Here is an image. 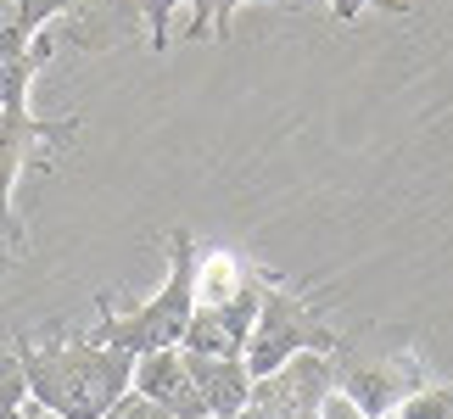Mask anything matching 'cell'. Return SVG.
Here are the masks:
<instances>
[{"label":"cell","instance_id":"11","mask_svg":"<svg viewBox=\"0 0 453 419\" xmlns=\"http://www.w3.org/2000/svg\"><path fill=\"white\" fill-rule=\"evenodd\" d=\"M241 6H291V0H185V40H202V34L230 40V17Z\"/></svg>","mask_w":453,"mask_h":419},{"label":"cell","instance_id":"19","mask_svg":"<svg viewBox=\"0 0 453 419\" xmlns=\"http://www.w3.org/2000/svg\"><path fill=\"white\" fill-rule=\"evenodd\" d=\"M291 6H303V0H291Z\"/></svg>","mask_w":453,"mask_h":419},{"label":"cell","instance_id":"20","mask_svg":"<svg viewBox=\"0 0 453 419\" xmlns=\"http://www.w3.org/2000/svg\"><path fill=\"white\" fill-rule=\"evenodd\" d=\"M0 118H6V112H0Z\"/></svg>","mask_w":453,"mask_h":419},{"label":"cell","instance_id":"16","mask_svg":"<svg viewBox=\"0 0 453 419\" xmlns=\"http://www.w3.org/2000/svg\"><path fill=\"white\" fill-rule=\"evenodd\" d=\"M319 419H370L353 397H347L342 386H330V397H325V408H319Z\"/></svg>","mask_w":453,"mask_h":419},{"label":"cell","instance_id":"5","mask_svg":"<svg viewBox=\"0 0 453 419\" xmlns=\"http://www.w3.org/2000/svg\"><path fill=\"white\" fill-rule=\"evenodd\" d=\"M330 386H336V353H297L274 375L252 380V408L269 419H319Z\"/></svg>","mask_w":453,"mask_h":419},{"label":"cell","instance_id":"12","mask_svg":"<svg viewBox=\"0 0 453 419\" xmlns=\"http://www.w3.org/2000/svg\"><path fill=\"white\" fill-rule=\"evenodd\" d=\"M392 419H453V380H442V386H426L403 397V408H397Z\"/></svg>","mask_w":453,"mask_h":419},{"label":"cell","instance_id":"3","mask_svg":"<svg viewBox=\"0 0 453 419\" xmlns=\"http://www.w3.org/2000/svg\"><path fill=\"white\" fill-rule=\"evenodd\" d=\"M297 353H342V336L291 286L264 279V302H257V324L247 341V369H252V380H264Z\"/></svg>","mask_w":453,"mask_h":419},{"label":"cell","instance_id":"1","mask_svg":"<svg viewBox=\"0 0 453 419\" xmlns=\"http://www.w3.org/2000/svg\"><path fill=\"white\" fill-rule=\"evenodd\" d=\"M17 363L28 375V397L62 419H107L112 403L134 386V353L90 336H17Z\"/></svg>","mask_w":453,"mask_h":419},{"label":"cell","instance_id":"2","mask_svg":"<svg viewBox=\"0 0 453 419\" xmlns=\"http://www.w3.org/2000/svg\"><path fill=\"white\" fill-rule=\"evenodd\" d=\"M196 235L190 230H168V274L141 308L118 313L112 296H96V336L124 347V353H157V347H180L185 324L196 313Z\"/></svg>","mask_w":453,"mask_h":419},{"label":"cell","instance_id":"8","mask_svg":"<svg viewBox=\"0 0 453 419\" xmlns=\"http://www.w3.org/2000/svg\"><path fill=\"white\" fill-rule=\"evenodd\" d=\"M134 392L157 397V403L173 408L180 419H213L207 403H202V392H196V380H190V369H185L180 347H157V353L134 358Z\"/></svg>","mask_w":453,"mask_h":419},{"label":"cell","instance_id":"15","mask_svg":"<svg viewBox=\"0 0 453 419\" xmlns=\"http://www.w3.org/2000/svg\"><path fill=\"white\" fill-rule=\"evenodd\" d=\"M364 11H387V17H409V0H330L336 23H358Z\"/></svg>","mask_w":453,"mask_h":419},{"label":"cell","instance_id":"6","mask_svg":"<svg viewBox=\"0 0 453 419\" xmlns=\"http://www.w3.org/2000/svg\"><path fill=\"white\" fill-rule=\"evenodd\" d=\"M336 386L370 419H392L409 392L426 386V369H420V358H414V347H397L392 358L370 363V369H364V363H342V353H336Z\"/></svg>","mask_w":453,"mask_h":419},{"label":"cell","instance_id":"14","mask_svg":"<svg viewBox=\"0 0 453 419\" xmlns=\"http://www.w3.org/2000/svg\"><path fill=\"white\" fill-rule=\"evenodd\" d=\"M107 419H180V414L163 408L157 397H146V392H134V386H129V392L112 403V414H107Z\"/></svg>","mask_w":453,"mask_h":419},{"label":"cell","instance_id":"13","mask_svg":"<svg viewBox=\"0 0 453 419\" xmlns=\"http://www.w3.org/2000/svg\"><path fill=\"white\" fill-rule=\"evenodd\" d=\"M185 0H141V17H146V34H151V50L163 57L168 50V23H173V11H180Z\"/></svg>","mask_w":453,"mask_h":419},{"label":"cell","instance_id":"18","mask_svg":"<svg viewBox=\"0 0 453 419\" xmlns=\"http://www.w3.org/2000/svg\"><path fill=\"white\" fill-rule=\"evenodd\" d=\"M6 17H12V6H6V0H0V23H6Z\"/></svg>","mask_w":453,"mask_h":419},{"label":"cell","instance_id":"10","mask_svg":"<svg viewBox=\"0 0 453 419\" xmlns=\"http://www.w3.org/2000/svg\"><path fill=\"white\" fill-rule=\"evenodd\" d=\"M252 279V263L247 257H235L230 247L219 252H196V308H219L230 302V296Z\"/></svg>","mask_w":453,"mask_h":419},{"label":"cell","instance_id":"7","mask_svg":"<svg viewBox=\"0 0 453 419\" xmlns=\"http://www.w3.org/2000/svg\"><path fill=\"white\" fill-rule=\"evenodd\" d=\"M264 279L269 274H257L241 286L230 302H219V308H196L190 313V324H185V353H213V358H247V341H252V324H257V302H264Z\"/></svg>","mask_w":453,"mask_h":419},{"label":"cell","instance_id":"9","mask_svg":"<svg viewBox=\"0 0 453 419\" xmlns=\"http://www.w3.org/2000/svg\"><path fill=\"white\" fill-rule=\"evenodd\" d=\"M185 353V347H180ZM185 369L190 380H196L202 403L213 419H235L241 408L252 403V369L247 358H213V353H185Z\"/></svg>","mask_w":453,"mask_h":419},{"label":"cell","instance_id":"4","mask_svg":"<svg viewBox=\"0 0 453 419\" xmlns=\"http://www.w3.org/2000/svg\"><path fill=\"white\" fill-rule=\"evenodd\" d=\"M6 112V107H0ZM79 134V118H40V112H6L0 118V230H6L12 252H23V218L12 207V190L23 179V168L40 156L45 146H62V140Z\"/></svg>","mask_w":453,"mask_h":419},{"label":"cell","instance_id":"17","mask_svg":"<svg viewBox=\"0 0 453 419\" xmlns=\"http://www.w3.org/2000/svg\"><path fill=\"white\" fill-rule=\"evenodd\" d=\"M235 419H269V414H264V408H252V403H247V408H241Z\"/></svg>","mask_w":453,"mask_h":419}]
</instances>
